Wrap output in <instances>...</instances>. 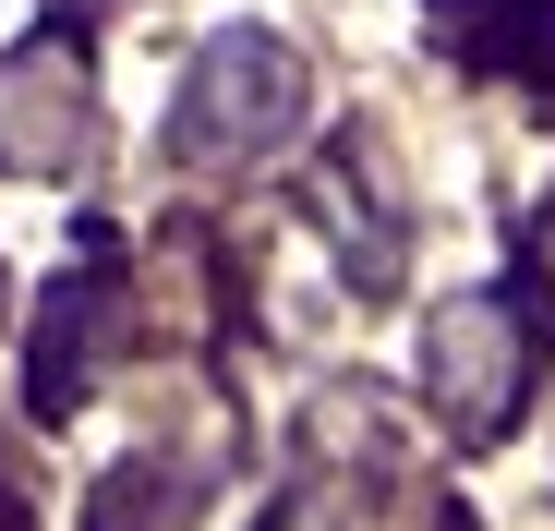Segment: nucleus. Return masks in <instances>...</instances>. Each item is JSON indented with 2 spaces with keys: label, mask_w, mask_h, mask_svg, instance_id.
Returning <instances> with one entry per match:
<instances>
[{
  "label": "nucleus",
  "mask_w": 555,
  "mask_h": 531,
  "mask_svg": "<svg viewBox=\"0 0 555 531\" xmlns=\"http://www.w3.org/2000/svg\"><path fill=\"white\" fill-rule=\"evenodd\" d=\"M302 109H314V85H302L291 37L230 25V37L194 49V73H181V121H169V145L194 157V169H242V157H266V145H291Z\"/></svg>",
  "instance_id": "nucleus-1"
},
{
  "label": "nucleus",
  "mask_w": 555,
  "mask_h": 531,
  "mask_svg": "<svg viewBox=\"0 0 555 531\" xmlns=\"http://www.w3.org/2000/svg\"><path fill=\"white\" fill-rule=\"evenodd\" d=\"M543 375V338H531V302L519 290H472V302H447L435 338H423V387H435V423L459 435V448H495V435L519 423Z\"/></svg>",
  "instance_id": "nucleus-2"
},
{
  "label": "nucleus",
  "mask_w": 555,
  "mask_h": 531,
  "mask_svg": "<svg viewBox=\"0 0 555 531\" xmlns=\"http://www.w3.org/2000/svg\"><path fill=\"white\" fill-rule=\"evenodd\" d=\"M98 145V73H85V37L73 25H37L13 61H0V169H61Z\"/></svg>",
  "instance_id": "nucleus-3"
},
{
  "label": "nucleus",
  "mask_w": 555,
  "mask_h": 531,
  "mask_svg": "<svg viewBox=\"0 0 555 531\" xmlns=\"http://www.w3.org/2000/svg\"><path fill=\"white\" fill-rule=\"evenodd\" d=\"M121 350V279H109V230H85V266L73 279H49L37 302V350H25V399L61 423L85 411V387H98V363Z\"/></svg>",
  "instance_id": "nucleus-4"
},
{
  "label": "nucleus",
  "mask_w": 555,
  "mask_h": 531,
  "mask_svg": "<svg viewBox=\"0 0 555 531\" xmlns=\"http://www.w3.org/2000/svg\"><path fill=\"white\" fill-rule=\"evenodd\" d=\"M423 13L483 73H555V0H423Z\"/></svg>",
  "instance_id": "nucleus-5"
},
{
  "label": "nucleus",
  "mask_w": 555,
  "mask_h": 531,
  "mask_svg": "<svg viewBox=\"0 0 555 531\" xmlns=\"http://www.w3.org/2000/svg\"><path fill=\"white\" fill-rule=\"evenodd\" d=\"M194 507H206V471H181V459H133V471H109L98 483V531H194Z\"/></svg>",
  "instance_id": "nucleus-6"
},
{
  "label": "nucleus",
  "mask_w": 555,
  "mask_h": 531,
  "mask_svg": "<svg viewBox=\"0 0 555 531\" xmlns=\"http://www.w3.org/2000/svg\"><path fill=\"white\" fill-rule=\"evenodd\" d=\"M266 531H362V519H350V507H338V495H326V483H314V495H291V507H278V519H266Z\"/></svg>",
  "instance_id": "nucleus-7"
},
{
  "label": "nucleus",
  "mask_w": 555,
  "mask_h": 531,
  "mask_svg": "<svg viewBox=\"0 0 555 531\" xmlns=\"http://www.w3.org/2000/svg\"><path fill=\"white\" fill-rule=\"evenodd\" d=\"M447 531H472V519H459V507H447Z\"/></svg>",
  "instance_id": "nucleus-8"
},
{
  "label": "nucleus",
  "mask_w": 555,
  "mask_h": 531,
  "mask_svg": "<svg viewBox=\"0 0 555 531\" xmlns=\"http://www.w3.org/2000/svg\"><path fill=\"white\" fill-rule=\"evenodd\" d=\"M0 531H25V519H0Z\"/></svg>",
  "instance_id": "nucleus-9"
}]
</instances>
